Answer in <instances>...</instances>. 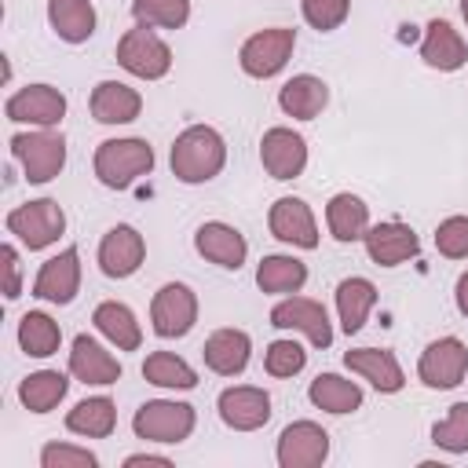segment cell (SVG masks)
Here are the masks:
<instances>
[{
    "label": "cell",
    "instance_id": "1",
    "mask_svg": "<svg viewBox=\"0 0 468 468\" xmlns=\"http://www.w3.org/2000/svg\"><path fill=\"white\" fill-rule=\"evenodd\" d=\"M168 165H172V176L186 186L212 183L227 165V139L212 124H190L176 135Z\"/></svg>",
    "mask_w": 468,
    "mask_h": 468
},
{
    "label": "cell",
    "instance_id": "2",
    "mask_svg": "<svg viewBox=\"0 0 468 468\" xmlns=\"http://www.w3.org/2000/svg\"><path fill=\"white\" fill-rule=\"evenodd\" d=\"M95 179L110 190H128L135 186L143 176L154 172V146L139 135H124V139H102L95 146L91 157Z\"/></svg>",
    "mask_w": 468,
    "mask_h": 468
},
{
    "label": "cell",
    "instance_id": "3",
    "mask_svg": "<svg viewBox=\"0 0 468 468\" xmlns=\"http://www.w3.org/2000/svg\"><path fill=\"white\" fill-rule=\"evenodd\" d=\"M11 157L22 165L26 179L44 186L66 168V135L55 128H29L11 135Z\"/></svg>",
    "mask_w": 468,
    "mask_h": 468
},
{
    "label": "cell",
    "instance_id": "4",
    "mask_svg": "<svg viewBox=\"0 0 468 468\" xmlns=\"http://www.w3.org/2000/svg\"><path fill=\"white\" fill-rule=\"evenodd\" d=\"M194 424H197L194 406L190 402H176V399H150L132 417L135 439L161 442V446H179L183 439H190Z\"/></svg>",
    "mask_w": 468,
    "mask_h": 468
},
{
    "label": "cell",
    "instance_id": "5",
    "mask_svg": "<svg viewBox=\"0 0 468 468\" xmlns=\"http://www.w3.org/2000/svg\"><path fill=\"white\" fill-rule=\"evenodd\" d=\"M4 227H7V234H15L18 245H26L29 252H40L66 234V212L55 197H37V201L15 205L4 219Z\"/></svg>",
    "mask_w": 468,
    "mask_h": 468
},
{
    "label": "cell",
    "instance_id": "6",
    "mask_svg": "<svg viewBox=\"0 0 468 468\" xmlns=\"http://www.w3.org/2000/svg\"><path fill=\"white\" fill-rule=\"evenodd\" d=\"M296 48V29L292 26H271V29H256L252 37L241 40L238 48V66L245 77L252 80H271L285 69V62L292 58Z\"/></svg>",
    "mask_w": 468,
    "mask_h": 468
},
{
    "label": "cell",
    "instance_id": "7",
    "mask_svg": "<svg viewBox=\"0 0 468 468\" xmlns=\"http://www.w3.org/2000/svg\"><path fill=\"white\" fill-rule=\"evenodd\" d=\"M117 66L139 80H161L172 69V48L157 29L135 22L117 40Z\"/></svg>",
    "mask_w": 468,
    "mask_h": 468
},
{
    "label": "cell",
    "instance_id": "8",
    "mask_svg": "<svg viewBox=\"0 0 468 468\" xmlns=\"http://www.w3.org/2000/svg\"><path fill=\"white\" fill-rule=\"evenodd\" d=\"M197 322V292L183 282H165L150 300V329L161 340H179Z\"/></svg>",
    "mask_w": 468,
    "mask_h": 468
},
{
    "label": "cell",
    "instance_id": "9",
    "mask_svg": "<svg viewBox=\"0 0 468 468\" xmlns=\"http://www.w3.org/2000/svg\"><path fill=\"white\" fill-rule=\"evenodd\" d=\"M468 373V344L461 336H439L431 340L417 358V377L431 391H450Z\"/></svg>",
    "mask_w": 468,
    "mask_h": 468
},
{
    "label": "cell",
    "instance_id": "10",
    "mask_svg": "<svg viewBox=\"0 0 468 468\" xmlns=\"http://www.w3.org/2000/svg\"><path fill=\"white\" fill-rule=\"evenodd\" d=\"M4 117L11 124H29V128H58L66 117V95L55 84H26L7 95Z\"/></svg>",
    "mask_w": 468,
    "mask_h": 468
},
{
    "label": "cell",
    "instance_id": "11",
    "mask_svg": "<svg viewBox=\"0 0 468 468\" xmlns=\"http://www.w3.org/2000/svg\"><path fill=\"white\" fill-rule=\"evenodd\" d=\"M271 325L274 329H289V333H300L307 336V344L314 347H329L333 344V322H329V311L311 300V296H282L274 307H271Z\"/></svg>",
    "mask_w": 468,
    "mask_h": 468
},
{
    "label": "cell",
    "instance_id": "12",
    "mask_svg": "<svg viewBox=\"0 0 468 468\" xmlns=\"http://www.w3.org/2000/svg\"><path fill=\"white\" fill-rule=\"evenodd\" d=\"M260 165L271 179L278 183H289L296 176H303L307 168V139L285 124H274L263 132L260 139Z\"/></svg>",
    "mask_w": 468,
    "mask_h": 468
},
{
    "label": "cell",
    "instance_id": "13",
    "mask_svg": "<svg viewBox=\"0 0 468 468\" xmlns=\"http://www.w3.org/2000/svg\"><path fill=\"white\" fill-rule=\"evenodd\" d=\"M80 292V249L77 245H66L62 252L48 256L33 278V296L44 300V303H73Z\"/></svg>",
    "mask_w": 468,
    "mask_h": 468
},
{
    "label": "cell",
    "instance_id": "14",
    "mask_svg": "<svg viewBox=\"0 0 468 468\" xmlns=\"http://www.w3.org/2000/svg\"><path fill=\"white\" fill-rule=\"evenodd\" d=\"M274 457L282 468H318L329 457V431L318 420H292L282 428Z\"/></svg>",
    "mask_w": 468,
    "mask_h": 468
},
{
    "label": "cell",
    "instance_id": "15",
    "mask_svg": "<svg viewBox=\"0 0 468 468\" xmlns=\"http://www.w3.org/2000/svg\"><path fill=\"white\" fill-rule=\"evenodd\" d=\"M216 410L230 431H260L271 420V395L256 384H230L219 391Z\"/></svg>",
    "mask_w": 468,
    "mask_h": 468
},
{
    "label": "cell",
    "instance_id": "16",
    "mask_svg": "<svg viewBox=\"0 0 468 468\" xmlns=\"http://www.w3.org/2000/svg\"><path fill=\"white\" fill-rule=\"evenodd\" d=\"M95 260H99V271L106 278H117V282L132 278L143 267V260H146V241H143V234L132 223H117V227H110L102 234Z\"/></svg>",
    "mask_w": 468,
    "mask_h": 468
},
{
    "label": "cell",
    "instance_id": "17",
    "mask_svg": "<svg viewBox=\"0 0 468 468\" xmlns=\"http://www.w3.org/2000/svg\"><path fill=\"white\" fill-rule=\"evenodd\" d=\"M124 373L121 358L113 351H106L95 336L88 333H77L73 344H69V377L80 380V384H91V388H110L117 384Z\"/></svg>",
    "mask_w": 468,
    "mask_h": 468
},
{
    "label": "cell",
    "instance_id": "18",
    "mask_svg": "<svg viewBox=\"0 0 468 468\" xmlns=\"http://www.w3.org/2000/svg\"><path fill=\"white\" fill-rule=\"evenodd\" d=\"M267 227L271 234L282 241V245H292V249H318V223H314V212L303 197H278L267 212Z\"/></svg>",
    "mask_w": 468,
    "mask_h": 468
},
{
    "label": "cell",
    "instance_id": "19",
    "mask_svg": "<svg viewBox=\"0 0 468 468\" xmlns=\"http://www.w3.org/2000/svg\"><path fill=\"white\" fill-rule=\"evenodd\" d=\"M366 256L377 267H399L406 260H413L420 252V238L410 223L402 219H384V223H369L366 230Z\"/></svg>",
    "mask_w": 468,
    "mask_h": 468
},
{
    "label": "cell",
    "instance_id": "20",
    "mask_svg": "<svg viewBox=\"0 0 468 468\" xmlns=\"http://www.w3.org/2000/svg\"><path fill=\"white\" fill-rule=\"evenodd\" d=\"M194 249L197 256H205L208 263L223 267V271H238L249 260V241L238 227L223 223V219H205L194 230Z\"/></svg>",
    "mask_w": 468,
    "mask_h": 468
},
{
    "label": "cell",
    "instance_id": "21",
    "mask_svg": "<svg viewBox=\"0 0 468 468\" xmlns=\"http://www.w3.org/2000/svg\"><path fill=\"white\" fill-rule=\"evenodd\" d=\"M344 366L369 380V388H377L380 395H395L406 388V373H402V362L395 358V351L388 347H351L344 355Z\"/></svg>",
    "mask_w": 468,
    "mask_h": 468
},
{
    "label": "cell",
    "instance_id": "22",
    "mask_svg": "<svg viewBox=\"0 0 468 468\" xmlns=\"http://www.w3.org/2000/svg\"><path fill=\"white\" fill-rule=\"evenodd\" d=\"M201 358L216 377H241L249 358H252V340H249L245 329L223 325V329L208 333V340L201 347Z\"/></svg>",
    "mask_w": 468,
    "mask_h": 468
},
{
    "label": "cell",
    "instance_id": "23",
    "mask_svg": "<svg viewBox=\"0 0 468 468\" xmlns=\"http://www.w3.org/2000/svg\"><path fill=\"white\" fill-rule=\"evenodd\" d=\"M420 58L428 69L457 73L468 62V44L446 18H431L424 26V37H420Z\"/></svg>",
    "mask_w": 468,
    "mask_h": 468
},
{
    "label": "cell",
    "instance_id": "24",
    "mask_svg": "<svg viewBox=\"0 0 468 468\" xmlns=\"http://www.w3.org/2000/svg\"><path fill=\"white\" fill-rule=\"evenodd\" d=\"M88 110L99 124H132L143 113V95L124 80H99L91 88Z\"/></svg>",
    "mask_w": 468,
    "mask_h": 468
},
{
    "label": "cell",
    "instance_id": "25",
    "mask_svg": "<svg viewBox=\"0 0 468 468\" xmlns=\"http://www.w3.org/2000/svg\"><path fill=\"white\" fill-rule=\"evenodd\" d=\"M329 106V84L314 73H296L278 88V110L292 121H314Z\"/></svg>",
    "mask_w": 468,
    "mask_h": 468
},
{
    "label": "cell",
    "instance_id": "26",
    "mask_svg": "<svg viewBox=\"0 0 468 468\" xmlns=\"http://www.w3.org/2000/svg\"><path fill=\"white\" fill-rule=\"evenodd\" d=\"M325 227H329V234H333L336 241H344V245L362 241L366 230H369V205H366L358 194L340 190V194H333L329 205H325Z\"/></svg>",
    "mask_w": 468,
    "mask_h": 468
},
{
    "label": "cell",
    "instance_id": "27",
    "mask_svg": "<svg viewBox=\"0 0 468 468\" xmlns=\"http://www.w3.org/2000/svg\"><path fill=\"white\" fill-rule=\"evenodd\" d=\"M373 307H377V285L369 278L351 274V278H344L336 285V318H340V329L347 336H355L366 325Z\"/></svg>",
    "mask_w": 468,
    "mask_h": 468
},
{
    "label": "cell",
    "instance_id": "28",
    "mask_svg": "<svg viewBox=\"0 0 468 468\" xmlns=\"http://www.w3.org/2000/svg\"><path fill=\"white\" fill-rule=\"evenodd\" d=\"M91 322L95 329L117 347V351H139L143 344V329H139V318L128 303L121 300H102L95 311H91Z\"/></svg>",
    "mask_w": 468,
    "mask_h": 468
},
{
    "label": "cell",
    "instance_id": "29",
    "mask_svg": "<svg viewBox=\"0 0 468 468\" xmlns=\"http://www.w3.org/2000/svg\"><path fill=\"white\" fill-rule=\"evenodd\" d=\"M307 399H311L314 410L333 413V417H344V413L362 410V399L366 395H362V388L355 380H347L340 373H318L311 380V388H307Z\"/></svg>",
    "mask_w": 468,
    "mask_h": 468
},
{
    "label": "cell",
    "instance_id": "30",
    "mask_svg": "<svg viewBox=\"0 0 468 468\" xmlns=\"http://www.w3.org/2000/svg\"><path fill=\"white\" fill-rule=\"evenodd\" d=\"M95 4L91 0H48V26L66 44H84L95 33Z\"/></svg>",
    "mask_w": 468,
    "mask_h": 468
},
{
    "label": "cell",
    "instance_id": "31",
    "mask_svg": "<svg viewBox=\"0 0 468 468\" xmlns=\"http://www.w3.org/2000/svg\"><path fill=\"white\" fill-rule=\"evenodd\" d=\"M256 285L267 296H292L307 285V263L285 252H271L256 267Z\"/></svg>",
    "mask_w": 468,
    "mask_h": 468
},
{
    "label": "cell",
    "instance_id": "32",
    "mask_svg": "<svg viewBox=\"0 0 468 468\" xmlns=\"http://www.w3.org/2000/svg\"><path fill=\"white\" fill-rule=\"evenodd\" d=\"M117 428V406L110 395H91L80 399L69 413H66V431L80 435V439H110Z\"/></svg>",
    "mask_w": 468,
    "mask_h": 468
},
{
    "label": "cell",
    "instance_id": "33",
    "mask_svg": "<svg viewBox=\"0 0 468 468\" xmlns=\"http://www.w3.org/2000/svg\"><path fill=\"white\" fill-rule=\"evenodd\" d=\"M69 391V377L58 369H37L18 380V402L29 413H51Z\"/></svg>",
    "mask_w": 468,
    "mask_h": 468
},
{
    "label": "cell",
    "instance_id": "34",
    "mask_svg": "<svg viewBox=\"0 0 468 468\" xmlns=\"http://www.w3.org/2000/svg\"><path fill=\"white\" fill-rule=\"evenodd\" d=\"M143 377L154 388H165V391H190V388H197V369L186 358H179L176 351H150L143 358Z\"/></svg>",
    "mask_w": 468,
    "mask_h": 468
},
{
    "label": "cell",
    "instance_id": "35",
    "mask_svg": "<svg viewBox=\"0 0 468 468\" xmlns=\"http://www.w3.org/2000/svg\"><path fill=\"white\" fill-rule=\"evenodd\" d=\"M18 347L29 358H51L62 347V329L48 311H26L18 318Z\"/></svg>",
    "mask_w": 468,
    "mask_h": 468
},
{
    "label": "cell",
    "instance_id": "36",
    "mask_svg": "<svg viewBox=\"0 0 468 468\" xmlns=\"http://www.w3.org/2000/svg\"><path fill=\"white\" fill-rule=\"evenodd\" d=\"M132 18L150 29H183L190 22V0H132Z\"/></svg>",
    "mask_w": 468,
    "mask_h": 468
},
{
    "label": "cell",
    "instance_id": "37",
    "mask_svg": "<svg viewBox=\"0 0 468 468\" xmlns=\"http://www.w3.org/2000/svg\"><path fill=\"white\" fill-rule=\"evenodd\" d=\"M303 366H307V347H303L300 340H292V336H278V340H271L267 351H263V369H267V377L285 380V377L303 373Z\"/></svg>",
    "mask_w": 468,
    "mask_h": 468
},
{
    "label": "cell",
    "instance_id": "38",
    "mask_svg": "<svg viewBox=\"0 0 468 468\" xmlns=\"http://www.w3.org/2000/svg\"><path fill=\"white\" fill-rule=\"evenodd\" d=\"M431 442L446 453H468V402H453L446 420L431 428Z\"/></svg>",
    "mask_w": 468,
    "mask_h": 468
},
{
    "label": "cell",
    "instance_id": "39",
    "mask_svg": "<svg viewBox=\"0 0 468 468\" xmlns=\"http://www.w3.org/2000/svg\"><path fill=\"white\" fill-rule=\"evenodd\" d=\"M300 15L311 29L318 33H333L347 22L351 15V0H300Z\"/></svg>",
    "mask_w": 468,
    "mask_h": 468
},
{
    "label": "cell",
    "instance_id": "40",
    "mask_svg": "<svg viewBox=\"0 0 468 468\" xmlns=\"http://www.w3.org/2000/svg\"><path fill=\"white\" fill-rule=\"evenodd\" d=\"M40 468H99V457L88 446L44 442L40 446Z\"/></svg>",
    "mask_w": 468,
    "mask_h": 468
},
{
    "label": "cell",
    "instance_id": "41",
    "mask_svg": "<svg viewBox=\"0 0 468 468\" xmlns=\"http://www.w3.org/2000/svg\"><path fill=\"white\" fill-rule=\"evenodd\" d=\"M435 249L446 260H468V216H446L435 227Z\"/></svg>",
    "mask_w": 468,
    "mask_h": 468
},
{
    "label": "cell",
    "instance_id": "42",
    "mask_svg": "<svg viewBox=\"0 0 468 468\" xmlns=\"http://www.w3.org/2000/svg\"><path fill=\"white\" fill-rule=\"evenodd\" d=\"M0 260H4V296L18 300L22 296V260H18V249L11 241H4L0 245Z\"/></svg>",
    "mask_w": 468,
    "mask_h": 468
},
{
    "label": "cell",
    "instance_id": "43",
    "mask_svg": "<svg viewBox=\"0 0 468 468\" xmlns=\"http://www.w3.org/2000/svg\"><path fill=\"white\" fill-rule=\"evenodd\" d=\"M143 464H157V468H168L172 461H168L165 453H146V450H143V453H128V457H124V468H143Z\"/></svg>",
    "mask_w": 468,
    "mask_h": 468
},
{
    "label": "cell",
    "instance_id": "44",
    "mask_svg": "<svg viewBox=\"0 0 468 468\" xmlns=\"http://www.w3.org/2000/svg\"><path fill=\"white\" fill-rule=\"evenodd\" d=\"M453 303H457V311L468 318V271H461V278H457V285H453Z\"/></svg>",
    "mask_w": 468,
    "mask_h": 468
},
{
    "label": "cell",
    "instance_id": "45",
    "mask_svg": "<svg viewBox=\"0 0 468 468\" xmlns=\"http://www.w3.org/2000/svg\"><path fill=\"white\" fill-rule=\"evenodd\" d=\"M461 15H464V26H468V0H461Z\"/></svg>",
    "mask_w": 468,
    "mask_h": 468
}]
</instances>
